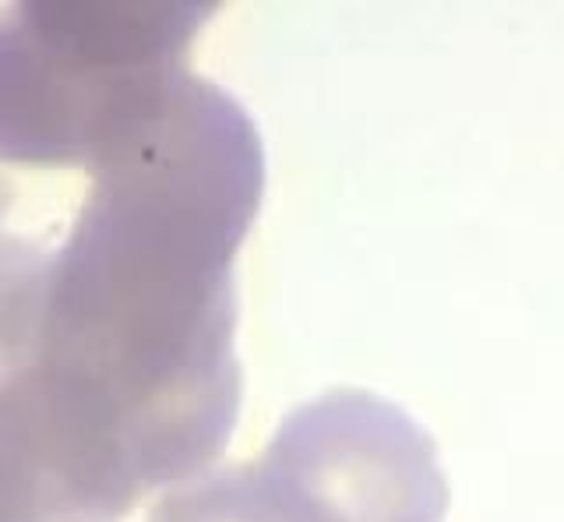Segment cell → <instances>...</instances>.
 <instances>
[{"instance_id": "6da1fadb", "label": "cell", "mask_w": 564, "mask_h": 522, "mask_svg": "<svg viewBox=\"0 0 564 522\" xmlns=\"http://www.w3.org/2000/svg\"><path fill=\"white\" fill-rule=\"evenodd\" d=\"M82 173L61 237L0 226V522H123L237 427L254 120L187 72Z\"/></svg>"}, {"instance_id": "7a4b0ae2", "label": "cell", "mask_w": 564, "mask_h": 522, "mask_svg": "<svg viewBox=\"0 0 564 522\" xmlns=\"http://www.w3.org/2000/svg\"><path fill=\"white\" fill-rule=\"evenodd\" d=\"M212 8L25 0L0 11V163L85 170L181 81Z\"/></svg>"}, {"instance_id": "3957f363", "label": "cell", "mask_w": 564, "mask_h": 522, "mask_svg": "<svg viewBox=\"0 0 564 522\" xmlns=\"http://www.w3.org/2000/svg\"><path fill=\"white\" fill-rule=\"evenodd\" d=\"M448 477L410 413L360 389L311 399L251 463L202 469L149 522H445Z\"/></svg>"}, {"instance_id": "277c9868", "label": "cell", "mask_w": 564, "mask_h": 522, "mask_svg": "<svg viewBox=\"0 0 564 522\" xmlns=\"http://www.w3.org/2000/svg\"><path fill=\"white\" fill-rule=\"evenodd\" d=\"M11 205H14L11 187H8V181H0V226H4V219H8V213H11Z\"/></svg>"}]
</instances>
